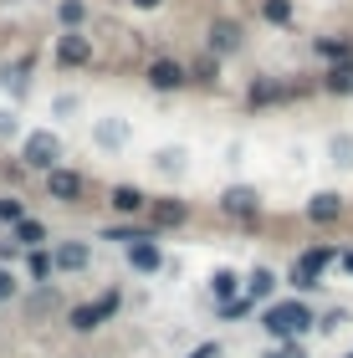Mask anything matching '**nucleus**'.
I'll use <instances>...</instances> for the list:
<instances>
[{
  "mask_svg": "<svg viewBox=\"0 0 353 358\" xmlns=\"http://www.w3.org/2000/svg\"><path fill=\"white\" fill-rule=\"evenodd\" d=\"M261 328L277 338V343H292V338H302L308 328H317V317H312V307L308 302H271L266 313H261Z\"/></svg>",
  "mask_w": 353,
  "mask_h": 358,
  "instance_id": "1",
  "label": "nucleus"
},
{
  "mask_svg": "<svg viewBox=\"0 0 353 358\" xmlns=\"http://www.w3.org/2000/svg\"><path fill=\"white\" fill-rule=\"evenodd\" d=\"M118 302H123L118 292H103L98 302H82V307H72V313H67V322H72L77 333H92V328H103V322L118 313Z\"/></svg>",
  "mask_w": 353,
  "mask_h": 358,
  "instance_id": "2",
  "label": "nucleus"
},
{
  "mask_svg": "<svg viewBox=\"0 0 353 358\" xmlns=\"http://www.w3.org/2000/svg\"><path fill=\"white\" fill-rule=\"evenodd\" d=\"M26 164L31 169H46V174H52L57 169V159H62V138L57 134H46V128H36V134H26Z\"/></svg>",
  "mask_w": 353,
  "mask_h": 358,
  "instance_id": "3",
  "label": "nucleus"
},
{
  "mask_svg": "<svg viewBox=\"0 0 353 358\" xmlns=\"http://www.w3.org/2000/svg\"><path fill=\"white\" fill-rule=\"evenodd\" d=\"M333 256H338L333 246H312V251H302V256H297V266H292V287H302V292H308V287H317V276L328 271V262H333Z\"/></svg>",
  "mask_w": 353,
  "mask_h": 358,
  "instance_id": "4",
  "label": "nucleus"
},
{
  "mask_svg": "<svg viewBox=\"0 0 353 358\" xmlns=\"http://www.w3.org/2000/svg\"><path fill=\"white\" fill-rule=\"evenodd\" d=\"M149 231H169V225H185L189 220V205L185 200H149Z\"/></svg>",
  "mask_w": 353,
  "mask_h": 358,
  "instance_id": "5",
  "label": "nucleus"
},
{
  "mask_svg": "<svg viewBox=\"0 0 353 358\" xmlns=\"http://www.w3.org/2000/svg\"><path fill=\"white\" fill-rule=\"evenodd\" d=\"M185 83H189V67H180V62H169V57H159L149 67V87H159V92H174Z\"/></svg>",
  "mask_w": 353,
  "mask_h": 358,
  "instance_id": "6",
  "label": "nucleus"
},
{
  "mask_svg": "<svg viewBox=\"0 0 353 358\" xmlns=\"http://www.w3.org/2000/svg\"><path fill=\"white\" fill-rule=\"evenodd\" d=\"M57 62H62V67H87V62H92V46H87V36L67 31V36L57 41Z\"/></svg>",
  "mask_w": 353,
  "mask_h": 358,
  "instance_id": "7",
  "label": "nucleus"
},
{
  "mask_svg": "<svg viewBox=\"0 0 353 358\" xmlns=\"http://www.w3.org/2000/svg\"><path fill=\"white\" fill-rule=\"evenodd\" d=\"M87 262H92V251L82 246V241H67V246L52 251V266L57 271H87Z\"/></svg>",
  "mask_w": 353,
  "mask_h": 358,
  "instance_id": "8",
  "label": "nucleus"
},
{
  "mask_svg": "<svg viewBox=\"0 0 353 358\" xmlns=\"http://www.w3.org/2000/svg\"><path fill=\"white\" fill-rule=\"evenodd\" d=\"M46 189H52V200H77V194H82V174H72V169H52L46 174Z\"/></svg>",
  "mask_w": 353,
  "mask_h": 358,
  "instance_id": "9",
  "label": "nucleus"
},
{
  "mask_svg": "<svg viewBox=\"0 0 353 358\" xmlns=\"http://www.w3.org/2000/svg\"><path fill=\"white\" fill-rule=\"evenodd\" d=\"M210 52H215V57L240 52V26H231V21H215V26H210Z\"/></svg>",
  "mask_w": 353,
  "mask_h": 358,
  "instance_id": "10",
  "label": "nucleus"
},
{
  "mask_svg": "<svg viewBox=\"0 0 353 358\" xmlns=\"http://www.w3.org/2000/svg\"><path fill=\"white\" fill-rule=\"evenodd\" d=\"M128 266H134V271H159L164 256H159L154 241H138V246H128Z\"/></svg>",
  "mask_w": 353,
  "mask_h": 358,
  "instance_id": "11",
  "label": "nucleus"
},
{
  "mask_svg": "<svg viewBox=\"0 0 353 358\" xmlns=\"http://www.w3.org/2000/svg\"><path fill=\"white\" fill-rule=\"evenodd\" d=\"M108 200H113V210H118V215H138V210L149 205V200H143V194H138L134 185H113V194H108Z\"/></svg>",
  "mask_w": 353,
  "mask_h": 358,
  "instance_id": "12",
  "label": "nucleus"
},
{
  "mask_svg": "<svg viewBox=\"0 0 353 358\" xmlns=\"http://www.w3.org/2000/svg\"><path fill=\"white\" fill-rule=\"evenodd\" d=\"M10 241H15V246H26V251H36V246H46V225L26 215L21 225H15V236H10Z\"/></svg>",
  "mask_w": 353,
  "mask_h": 358,
  "instance_id": "13",
  "label": "nucleus"
},
{
  "mask_svg": "<svg viewBox=\"0 0 353 358\" xmlns=\"http://www.w3.org/2000/svg\"><path fill=\"white\" fill-rule=\"evenodd\" d=\"M323 87H328V92H338V97H348V92H353V62H338V67L323 77Z\"/></svg>",
  "mask_w": 353,
  "mask_h": 358,
  "instance_id": "14",
  "label": "nucleus"
},
{
  "mask_svg": "<svg viewBox=\"0 0 353 358\" xmlns=\"http://www.w3.org/2000/svg\"><path fill=\"white\" fill-rule=\"evenodd\" d=\"M26 271H31V282H41V287H46L57 266H52V256H46V251L36 246V251H26Z\"/></svg>",
  "mask_w": 353,
  "mask_h": 358,
  "instance_id": "15",
  "label": "nucleus"
},
{
  "mask_svg": "<svg viewBox=\"0 0 353 358\" xmlns=\"http://www.w3.org/2000/svg\"><path fill=\"white\" fill-rule=\"evenodd\" d=\"M103 241H118V246H138V241H154V231H138V225H108Z\"/></svg>",
  "mask_w": 353,
  "mask_h": 358,
  "instance_id": "16",
  "label": "nucleus"
},
{
  "mask_svg": "<svg viewBox=\"0 0 353 358\" xmlns=\"http://www.w3.org/2000/svg\"><path fill=\"white\" fill-rule=\"evenodd\" d=\"M271 292H277V276H271L266 266H261V271H251V282H246V297H251V302H266Z\"/></svg>",
  "mask_w": 353,
  "mask_h": 358,
  "instance_id": "17",
  "label": "nucleus"
},
{
  "mask_svg": "<svg viewBox=\"0 0 353 358\" xmlns=\"http://www.w3.org/2000/svg\"><path fill=\"white\" fill-rule=\"evenodd\" d=\"M226 210H231V215H256V189H246V185L226 189Z\"/></svg>",
  "mask_w": 353,
  "mask_h": 358,
  "instance_id": "18",
  "label": "nucleus"
},
{
  "mask_svg": "<svg viewBox=\"0 0 353 358\" xmlns=\"http://www.w3.org/2000/svg\"><path fill=\"white\" fill-rule=\"evenodd\" d=\"M338 210H343L338 194H317V200L308 205V215H312V220H338Z\"/></svg>",
  "mask_w": 353,
  "mask_h": 358,
  "instance_id": "19",
  "label": "nucleus"
},
{
  "mask_svg": "<svg viewBox=\"0 0 353 358\" xmlns=\"http://www.w3.org/2000/svg\"><path fill=\"white\" fill-rule=\"evenodd\" d=\"M261 15L271 26H287V21H292V0H261Z\"/></svg>",
  "mask_w": 353,
  "mask_h": 358,
  "instance_id": "20",
  "label": "nucleus"
},
{
  "mask_svg": "<svg viewBox=\"0 0 353 358\" xmlns=\"http://www.w3.org/2000/svg\"><path fill=\"white\" fill-rule=\"evenodd\" d=\"M210 287H215V297H220V302H236V297H240V292H236V271H215V282H210Z\"/></svg>",
  "mask_w": 353,
  "mask_h": 358,
  "instance_id": "21",
  "label": "nucleus"
},
{
  "mask_svg": "<svg viewBox=\"0 0 353 358\" xmlns=\"http://www.w3.org/2000/svg\"><path fill=\"white\" fill-rule=\"evenodd\" d=\"M317 52H323L333 67H338V62H348V52H353V41H317Z\"/></svg>",
  "mask_w": 353,
  "mask_h": 358,
  "instance_id": "22",
  "label": "nucleus"
},
{
  "mask_svg": "<svg viewBox=\"0 0 353 358\" xmlns=\"http://www.w3.org/2000/svg\"><path fill=\"white\" fill-rule=\"evenodd\" d=\"M154 164L164 169V174H185V154L180 149H164V154H154Z\"/></svg>",
  "mask_w": 353,
  "mask_h": 358,
  "instance_id": "23",
  "label": "nucleus"
},
{
  "mask_svg": "<svg viewBox=\"0 0 353 358\" xmlns=\"http://www.w3.org/2000/svg\"><path fill=\"white\" fill-rule=\"evenodd\" d=\"M0 220H6V225H21V220H26V205H21V200H0Z\"/></svg>",
  "mask_w": 353,
  "mask_h": 358,
  "instance_id": "24",
  "label": "nucleus"
},
{
  "mask_svg": "<svg viewBox=\"0 0 353 358\" xmlns=\"http://www.w3.org/2000/svg\"><path fill=\"white\" fill-rule=\"evenodd\" d=\"M123 138H128L123 123H98V143H123Z\"/></svg>",
  "mask_w": 353,
  "mask_h": 358,
  "instance_id": "25",
  "label": "nucleus"
},
{
  "mask_svg": "<svg viewBox=\"0 0 353 358\" xmlns=\"http://www.w3.org/2000/svg\"><path fill=\"white\" fill-rule=\"evenodd\" d=\"M62 21H67V26H77V21H82V15H87V6H82V0H62Z\"/></svg>",
  "mask_w": 353,
  "mask_h": 358,
  "instance_id": "26",
  "label": "nucleus"
},
{
  "mask_svg": "<svg viewBox=\"0 0 353 358\" xmlns=\"http://www.w3.org/2000/svg\"><path fill=\"white\" fill-rule=\"evenodd\" d=\"M189 77H195V83H215V57H200L195 67H189Z\"/></svg>",
  "mask_w": 353,
  "mask_h": 358,
  "instance_id": "27",
  "label": "nucleus"
},
{
  "mask_svg": "<svg viewBox=\"0 0 353 358\" xmlns=\"http://www.w3.org/2000/svg\"><path fill=\"white\" fill-rule=\"evenodd\" d=\"M251 313V297H236V302H220V317H246Z\"/></svg>",
  "mask_w": 353,
  "mask_h": 358,
  "instance_id": "28",
  "label": "nucleus"
},
{
  "mask_svg": "<svg viewBox=\"0 0 353 358\" xmlns=\"http://www.w3.org/2000/svg\"><path fill=\"white\" fill-rule=\"evenodd\" d=\"M10 297H15V276L0 266V302H10Z\"/></svg>",
  "mask_w": 353,
  "mask_h": 358,
  "instance_id": "29",
  "label": "nucleus"
},
{
  "mask_svg": "<svg viewBox=\"0 0 353 358\" xmlns=\"http://www.w3.org/2000/svg\"><path fill=\"white\" fill-rule=\"evenodd\" d=\"M266 358H308V353H302V348H297V343H282V348H271V353H266Z\"/></svg>",
  "mask_w": 353,
  "mask_h": 358,
  "instance_id": "30",
  "label": "nucleus"
},
{
  "mask_svg": "<svg viewBox=\"0 0 353 358\" xmlns=\"http://www.w3.org/2000/svg\"><path fill=\"white\" fill-rule=\"evenodd\" d=\"M189 358H220V343H200V348L189 353Z\"/></svg>",
  "mask_w": 353,
  "mask_h": 358,
  "instance_id": "31",
  "label": "nucleus"
},
{
  "mask_svg": "<svg viewBox=\"0 0 353 358\" xmlns=\"http://www.w3.org/2000/svg\"><path fill=\"white\" fill-rule=\"evenodd\" d=\"M338 262H343V271L353 276V251H343V256H338Z\"/></svg>",
  "mask_w": 353,
  "mask_h": 358,
  "instance_id": "32",
  "label": "nucleus"
},
{
  "mask_svg": "<svg viewBox=\"0 0 353 358\" xmlns=\"http://www.w3.org/2000/svg\"><path fill=\"white\" fill-rule=\"evenodd\" d=\"M134 6H138V10H154V6H164V0H134Z\"/></svg>",
  "mask_w": 353,
  "mask_h": 358,
  "instance_id": "33",
  "label": "nucleus"
}]
</instances>
